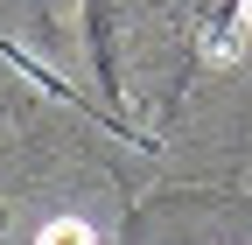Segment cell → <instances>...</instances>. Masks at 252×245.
<instances>
[{"mask_svg": "<svg viewBox=\"0 0 252 245\" xmlns=\"http://www.w3.org/2000/svg\"><path fill=\"white\" fill-rule=\"evenodd\" d=\"M35 245H98V238H91V224L63 217V224H42V238H35Z\"/></svg>", "mask_w": 252, "mask_h": 245, "instance_id": "6da1fadb", "label": "cell"}, {"mask_svg": "<svg viewBox=\"0 0 252 245\" xmlns=\"http://www.w3.org/2000/svg\"><path fill=\"white\" fill-rule=\"evenodd\" d=\"M0 224H7V210H0Z\"/></svg>", "mask_w": 252, "mask_h": 245, "instance_id": "7a4b0ae2", "label": "cell"}]
</instances>
